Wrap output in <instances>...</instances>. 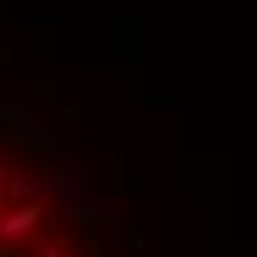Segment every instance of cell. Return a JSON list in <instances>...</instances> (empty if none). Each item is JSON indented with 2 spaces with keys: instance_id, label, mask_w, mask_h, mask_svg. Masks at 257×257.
Segmentation results:
<instances>
[{
  "instance_id": "6da1fadb",
  "label": "cell",
  "mask_w": 257,
  "mask_h": 257,
  "mask_svg": "<svg viewBox=\"0 0 257 257\" xmlns=\"http://www.w3.org/2000/svg\"><path fill=\"white\" fill-rule=\"evenodd\" d=\"M0 257H104L77 175L39 126L0 109Z\"/></svg>"
}]
</instances>
